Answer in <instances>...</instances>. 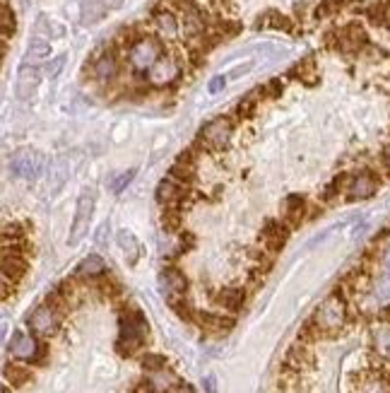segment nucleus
<instances>
[{"mask_svg":"<svg viewBox=\"0 0 390 393\" xmlns=\"http://www.w3.org/2000/svg\"><path fill=\"white\" fill-rule=\"evenodd\" d=\"M178 77V63L171 56H162L155 66L147 70V80L152 87H166Z\"/></svg>","mask_w":390,"mask_h":393,"instance_id":"nucleus-13","label":"nucleus"},{"mask_svg":"<svg viewBox=\"0 0 390 393\" xmlns=\"http://www.w3.org/2000/svg\"><path fill=\"white\" fill-rule=\"evenodd\" d=\"M258 29H277V31H292L294 29V24H292V20L287 17V15H282V13H277V10H267L263 17H258V24H256Z\"/></svg>","mask_w":390,"mask_h":393,"instance_id":"nucleus-27","label":"nucleus"},{"mask_svg":"<svg viewBox=\"0 0 390 393\" xmlns=\"http://www.w3.org/2000/svg\"><path fill=\"white\" fill-rule=\"evenodd\" d=\"M155 24H157V29L162 31L164 36H176V31H178V20H176V15L171 13V10H157L155 13Z\"/></svg>","mask_w":390,"mask_h":393,"instance_id":"nucleus-30","label":"nucleus"},{"mask_svg":"<svg viewBox=\"0 0 390 393\" xmlns=\"http://www.w3.org/2000/svg\"><path fill=\"white\" fill-rule=\"evenodd\" d=\"M378 191V176L371 169H361L357 174H347L345 179V196L350 201H366Z\"/></svg>","mask_w":390,"mask_h":393,"instance_id":"nucleus-6","label":"nucleus"},{"mask_svg":"<svg viewBox=\"0 0 390 393\" xmlns=\"http://www.w3.org/2000/svg\"><path fill=\"white\" fill-rule=\"evenodd\" d=\"M159 285H162V292H164V297L169 302L173 300H181V297H186V290H188V277L183 275L178 268H164L159 275Z\"/></svg>","mask_w":390,"mask_h":393,"instance_id":"nucleus-12","label":"nucleus"},{"mask_svg":"<svg viewBox=\"0 0 390 393\" xmlns=\"http://www.w3.org/2000/svg\"><path fill=\"white\" fill-rule=\"evenodd\" d=\"M107 272V263H104L102 256L89 254L82 259V263L77 265V277H84V280H97Z\"/></svg>","mask_w":390,"mask_h":393,"instance_id":"nucleus-24","label":"nucleus"},{"mask_svg":"<svg viewBox=\"0 0 390 393\" xmlns=\"http://www.w3.org/2000/svg\"><path fill=\"white\" fill-rule=\"evenodd\" d=\"M155 391H157V384L152 379L138 381V384H135V389H133V393H155Z\"/></svg>","mask_w":390,"mask_h":393,"instance_id":"nucleus-42","label":"nucleus"},{"mask_svg":"<svg viewBox=\"0 0 390 393\" xmlns=\"http://www.w3.org/2000/svg\"><path fill=\"white\" fill-rule=\"evenodd\" d=\"M383 167H386V171L390 174V145L386 150H383Z\"/></svg>","mask_w":390,"mask_h":393,"instance_id":"nucleus-46","label":"nucleus"},{"mask_svg":"<svg viewBox=\"0 0 390 393\" xmlns=\"http://www.w3.org/2000/svg\"><path fill=\"white\" fill-rule=\"evenodd\" d=\"M315 364V357L311 353L306 343H297L287 350V357H284V367L292 371H306Z\"/></svg>","mask_w":390,"mask_h":393,"instance_id":"nucleus-17","label":"nucleus"},{"mask_svg":"<svg viewBox=\"0 0 390 393\" xmlns=\"http://www.w3.org/2000/svg\"><path fill=\"white\" fill-rule=\"evenodd\" d=\"M263 90V97H277V94H282V80H270L265 87H260Z\"/></svg>","mask_w":390,"mask_h":393,"instance_id":"nucleus-40","label":"nucleus"},{"mask_svg":"<svg viewBox=\"0 0 390 393\" xmlns=\"http://www.w3.org/2000/svg\"><path fill=\"white\" fill-rule=\"evenodd\" d=\"M27 272V261L15 251H3V277H10L13 282H20Z\"/></svg>","mask_w":390,"mask_h":393,"instance_id":"nucleus-22","label":"nucleus"},{"mask_svg":"<svg viewBox=\"0 0 390 393\" xmlns=\"http://www.w3.org/2000/svg\"><path fill=\"white\" fill-rule=\"evenodd\" d=\"M371 348L376 353L378 360L390 362V328L388 326H378L371 331Z\"/></svg>","mask_w":390,"mask_h":393,"instance_id":"nucleus-26","label":"nucleus"},{"mask_svg":"<svg viewBox=\"0 0 390 393\" xmlns=\"http://www.w3.org/2000/svg\"><path fill=\"white\" fill-rule=\"evenodd\" d=\"M99 290H102V295L109 297V300H114V297L120 295V285L114 280V277H104L102 275V280H99Z\"/></svg>","mask_w":390,"mask_h":393,"instance_id":"nucleus-37","label":"nucleus"},{"mask_svg":"<svg viewBox=\"0 0 390 393\" xmlns=\"http://www.w3.org/2000/svg\"><path fill=\"white\" fill-rule=\"evenodd\" d=\"M0 27H3V39L8 41L10 34H15V15L10 10L8 0H3V10H0Z\"/></svg>","mask_w":390,"mask_h":393,"instance_id":"nucleus-33","label":"nucleus"},{"mask_svg":"<svg viewBox=\"0 0 390 393\" xmlns=\"http://www.w3.org/2000/svg\"><path fill=\"white\" fill-rule=\"evenodd\" d=\"M107 0H84L82 3V22L84 24H94L104 17L107 13Z\"/></svg>","mask_w":390,"mask_h":393,"instance_id":"nucleus-31","label":"nucleus"},{"mask_svg":"<svg viewBox=\"0 0 390 393\" xmlns=\"http://www.w3.org/2000/svg\"><path fill=\"white\" fill-rule=\"evenodd\" d=\"M118 246H120V251L125 254V259H128L130 265L138 263L142 249H140V244H138V239H135L133 232H128V229H120V232H118Z\"/></svg>","mask_w":390,"mask_h":393,"instance_id":"nucleus-28","label":"nucleus"},{"mask_svg":"<svg viewBox=\"0 0 390 393\" xmlns=\"http://www.w3.org/2000/svg\"><path fill=\"white\" fill-rule=\"evenodd\" d=\"M214 302H217V307H222V309H226V311L236 314V311H241V307H244L246 292L239 290V287H224V290L217 292Z\"/></svg>","mask_w":390,"mask_h":393,"instance_id":"nucleus-23","label":"nucleus"},{"mask_svg":"<svg viewBox=\"0 0 390 393\" xmlns=\"http://www.w3.org/2000/svg\"><path fill=\"white\" fill-rule=\"evenodd\" d=\"M63 63H65V56H58V59H54L46 66V75L49 77H56L58 72H61V68H63Z\"/></svg>","mask_w":390,"mask_h":393,"instance_id":"nucleus-41","label":"nucleus"},{"mask_svg":"<svg viewBox=\"0 0 390 393\" xmlns=\"http://www.w3.org/2000/svg\"><path fill=\"white\" fill-rule=\"evenodd\" d=\"M166 393H195V391H193V386H188V384H176V386H171Z\"/></svg>","mask_w":390,"mask_h":393,"instance_id":"nucleus-45","label":"nucleus"},{"mask_svg":"<svg viewBox=\"0 0 390 393\" xmlns=\"http://www.w3.org/2000/svg\"><path fill=\"white\" fill-rule=\"evenodd\" d=\"M386 307H390V272H383L376 280H371L361 302L364 311H371V314H378Z\"/></svg>","mask_w":390,"mask_h":393,"instance_id":"nucleus-9","label":"nucleus"},{"mask_svg":"<svg viewBox=\"0 0 390 393\" xmlns=\"http://www.w3.org/2000/svg\"><path fill=\"white\" fill-rule=\"evenodd\" d=\"M133 176H135V169H130V171H123V174H120V176H116V179L111 181V188H114L116 193H120V191H123L125 186H128L130 181H133Z\"/></svg>","mask_w":390,"mask_h":393,"instance_id":"nucleus-39","label":"nucleus"},{"mask_svg":"<svg viewBox=\"0 0 390 393\" xmlns=\"http://www.w3.org/2000/svg\"><path fill=\"white\" fill-rule=\"evenodd\" d=\"M162 219H164V229H169V232L178 229V224H181V215H178V210H173V208H166V213Z\"/></svg>","mask_w":390,"mask_h":393,"instance_id":"nucleus-38","label":"nucleus"},{"mask_svg":"<svg viewBox=\"0 0 390 393\" xmlns=\"http://www.w3.org/2000/svg\"><path fill=\"white\" fill-rule=\"evenodd\" d=\"M27 323L34 335L49 338V335H54L58 331V326H61V311L51 307V304H41V307H36L34 311L29 314Z\"/></svg>","mask_w":390,"mask_h":393,"instance_id":"nucleus-7","label":"nucleus"},{"mask_svg":"<svg viewBox=\"0 0 390 393\" xmlns=\"http://www.w3.org/2000/svg\"><path fill=\"white\" fill-rule=\"evenodd\" d=\"M171 179L181 181V183H191L195 179V160H193V150L183 152L178 157V162L171 167Z\"/></svg>","mask_w":390,"mask_h":393,"instance_id":"nucleus-25","label":"nucleus"},{"mask_svg":"<svg viewBox=\"0 0 390 393\" xmlns=\"http://www.w3.org/2000/svg\"><path fill=\"white\" fill-rule=\"evenodd\" d=\"M10 355L20 362H39L44 355V345L34 338V335L24 331H15L10 338Z\"/></svg>","mask_w":390,"mask_h":393,"instance_id":"nucleus-8","label":"nucleus"},{"mask_svg":"<svg viewBox=\"0 0 390 393\" xmlns=\"http://www.w3.org/2000/svg\"><path fill=\"white\" fill-rule=\"evenodd\" d=\"M224 77L222 75H219V77H214V80L212 82H210V92H212V94H217L219 90H222V87H224Z\"/></svg>","mask_w":390,"mask_h":393,"instance_id":"nucleus-44","label":"nucleus"},{"mask_svg":"<svg viewBox=\"0 0 390 393\" xmlns=\"http://www.w3.org/2000/svg\"><path fill=\"white\" fill-rule=\"evenodd\" d=\"M289 224L287 222H267L265 227H263V234H260V242H263V249L270 251V254H277V251H282V246L287 244L289 239Z\"/></svg>","mask_w":390,"mask_h":393,"instance_id":"nucleus-14","label":"nucleus"},{"mask_svg":"<svg viewBox=\"0 0 390 393\" xmlns=\"http://www.w3.org/2000/svg\"><path fill=\"white\" fill-rule=\"evenodd\" d=\"M208 391L214 393V381H212V379H208Z\"/></svg>","mask_w":390,"mask_h":393,"instance_id":"nucleus-47","label":"nucleus"},{"mask_svg":"<svg viewBox=\"0 0 390 393\" xmlns=\"http://www.w3.org/2000/svg\"><path fill=\"white\" fill-rule=\"evenodd\" d=\"M51 54V44L49 41H44V39H31V44H29V51H27V61H41V59H46V56Z\"/></svg>","mask_w":390,"mask_h":393,"instance_id":"nucleus-34","label":"nucleus"},{"mask_svg":"<svg viewBox=\"0 0 390 393\" xmlns=\"http://www.w3.org/2000/svg\"><path fill=\"white\" fill-rule=\"evenodd\" d=\"M366 44H368L366 29H364L359 22H350V24H345L340 31H335V46L340 51L354 54V51H361Z\"/></svg>","mask_w":390,"mask_h":393,"instance_id":"nucleus-10","label":"nucleus"},{"mask_svg":"<svg viewBox=\"0 0 390 393\" xmlns=\"http://www.w3.org/2000/svg\"><path fill=\"white\" fill-rule=\"evenodd\" d=\"M231 135H234V121L226 116H219L200 130L198 148H205L210 152H222L231 143Z\"/></svg>","mask_w":390,"mask_h":393,"instance_id":"nucleus-3","label":"nucleus"},{"mask_svg":"<svg viewBox=\"0 0 390 393\" xmlns=\"http://www.w3.org/2000/svg\"><path fill=\"white\" fill-rule=\"evenodd\" d=\"M5 379L13 386H24L27 381H31V371L22 364H8L5 367Z\"/></svg>","mask_w":390,"mask_h":393,"instance_id":"nucleus-32","label":"nucleus"},{"mask_svg":"<svg viewBox=\"0 0 390 393\" xmlns=\"http://www.w3.org/2000/svg\"><path fill=\"white\" fill-rule=\"evenodd\" d=\"M347 316H350L347 300H345V295L337 290V292H333V295L325 297V300L320 302V307L315 309V314H313V318H311V321H313L315 328L323 333V338H325V335L330 338V335H337L342 328H345Z\"/></svg>","mask_w":390,"mask_h":393,"instance_id":"nucleus-1","label":"nucleus"},{"mask_svg":"<svg viewBox=\"0 0 390 393\" xmlns=\"http://www.w3.org/2000/svg\"><path fill=\"white\" fill-rule=\"evenodd\" d=\"M292 75L297 80H302L304 85H315L318 82V66H315L313 59H304L302 63L292 68Z\"/></svg>","mask_w":390,"mask_h":393,"instance_id":"nucleus-29","label":"nucleus"},{"mask_svg":"<svg viewBox=\"0 0 390 393\" xmlns=\"http://www.w3.org/2000/svg\"><path fill=\"white\" fill-rule=\"evenodd\" d=\"M345 8V0H323V3L315 8V17H330V15L340 13V10Z\"/></svg>","mask_w":390,"mask_h":393,"instance_id":"nucleus-36","label":"nucleus"},{"mask_svg":"<svg viewBox=\"0 0 390 393\" xmlns=\"http://www.w3.org/2000/svg\"><path fill=\"white\" fill-rule=\"evenodd\" d=\"M10 167H13V174L20 176V179H34V176L41 171V155L29 148L17 150L13 155Z\"/></svg>","mask_w":390,"mask_h":393,"instance_id":"nucleus-11","label":"nucleus"},{"mask_svg":"<svg viewBox=\"0 0 390 393\" xmlns=\"http://www.w3.org/2000/svg\"><path fill=\"white\" fill-rule=\"evenodd\" d=\"M39 80H41V70L34 66V63H24L22 68H20L17 72V97L20 99H29L34 90L39 87Z\"/></svg>","mask_w":390,"mask_h":393,"instance_id":"nucleus-19","label":"nucleus"},{"mask_svg":"<svg viewBox=\"0 0 390 393\" xmlns=\"http://www.w3.org/2000/svg\"><path fill=\"white\" fill-rule=\"evenodd\" d=\"M94 201H97V191L94 188H84L80 201H77L75 208V219L70 224V234H68V244L77 246L84 239L89 229V222H92V215H94Z\"/></svg>","mask_w":390,"mask_h":393,"instance_id":"nucleus-4","label":"nucleus"},{"mask_svg":"<svg viewBox=\"0 0 390 393\" xmlns=\"http://www.w3.org/2000/svg\"><path fill=\"white\" fill-rule=\"evenodd\" d=\"M306 201H304V196H297V193H292V196L284 198L282 203V222H287L289 227H299V224L306 219Z\"/></svg>","mask_w":390,"mask_h":393,"instance_id":"nucleus-16","label":"nucleus"},{"mask_svg":"<svg viewBox=\"0 0 390 393\" xmlns=\"http://www.w3.org/2000/svg\"><path fill=\"white\" fill-rule=\"evenodd\" d=\"M195 321L200 323V328L210 333H226L234 328V318L224 316V314H210V311H198L195 314Z\"/></svg>","mask_w":390,"mask_h":393,"instance_id":"nucleus-20","label":"nucleus"},{"mask_svg":"<svg viewBox=\"0 0 390 393\" xmlns=\"http://www.w3.org/2000/svg\"><path fill=\"white\" fill-rule=\"evenodd\" d=\"M186 198V183L176 179H164L157 186V201L166 208H176Z\"/></svg>","mask_w":390,"mask_h":393,"instance_id":"nucleus-18","label":"nucleus"},{"mask_svg":"<svg viewBox=\"0 0 390 393\" xmlns=\"http://www.w3.org/2000/svg\"><path fill=\"white\" fill-rule=\"evenodd\" d=\"M128 59H130V66H133L138 72H147L157 61L162 59L159 41L152 39V36H140V39L135 41L133 46H130Z\"/></svg>","mask_w":390,"mask_h":393,"instance_id":"nucleus-5","label":"nucleus"},{"mask_svg":"<svg viewBox=\"0 0 390 393\" xmlns=\"http://www.w3.org/2000/svg\"><path fill=\"white\" fill-rule=\"evenodd\" d=\"M381 263H383V268H386V272H390V244L381 249Z\"/></svg>","mask_w":390,"mask_h":393,"instance_id":"nucleus-43","label":"nucleus"},{"mask_svg":"<svg viewBox=\"0 0 390 393\" xmlns=\"http://www.w3.org/2000/svg\"><path fill=\"white\" fill-rule=\"evenodd\" d=\"M147 335H150V326H147L142 311H138V309H128V311L120 316V333H118V343H116V348H118L120 355L130 357V355H135L142 345H145Z\"/></svg>","mask_w":390,"mask_h":393,"instance_id":"nucleus-2","label":"nucleus"},{"mask_svg":"<svg viewBox=\"0 0 390 393\" xmlns=\"http://www.w3.org/2000/svg\"><path fill=\"white\" fill-rule=\"evenodd\" d=\"M94 77H97L99 82H114L116 75H118V61H116V56L109 51V54H102L97 61H94Z\"/></svg>","mask_w":390,"mask_h":393,"instance_id":"nucleus-21","label":"nucleus"},{"mask_svg":"<svg viewBox=\"0 0 390 393\" xmlns=\"http://www.w3.org/2000/svg\"><path fill=\"white\" fill-rule=\"evenodd\" d=\"M354 393H390V376L383 371H364L357 376Z\"/></svg>","mask_w":390,"mask_h":393,"instance_id":"nucleus-15","label":"nucleus"},{"mask_svg":"<svg viewBox=\"0 0 390 393\" xmlns=\"http://www.w3.org/2000/svg\"><path fill=\"white\" fill-rule=\"evenodd\" d=\"M142 369L150 371V374H157V371H164L166 369V360L162 357V355H145V357L140 360Z\"/></svg>","mask_w":390,"mask_h":393,"instance_id":"nucleus-35","label":"nucleus"}]
</instances>
